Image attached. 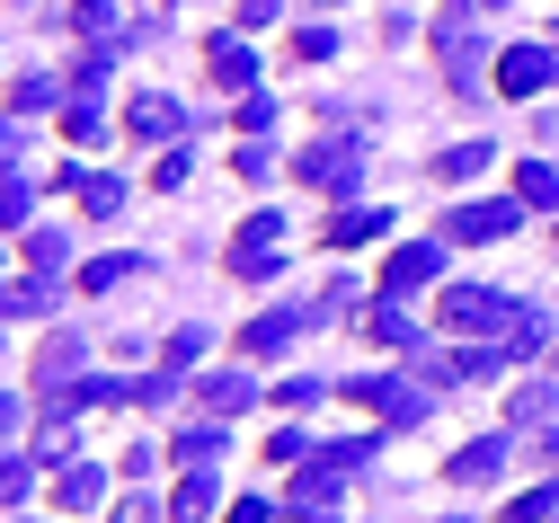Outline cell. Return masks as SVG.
Instances as JSON below:
<instances>
[{"label":"cell","instance_id":"cell-28","mask_svg":"<svg viewBox=\"0 0 559 523\" xmlns=\"http://www.w3.org/2000/svg\"><path fill=\"white\" fill-rule=\"evenodd\" d=\"M36 311H53V275H27V284L10 293V320H36Z\"/></svg>","mask_w":559,"mask_h":523},{"label":"cell","instance_id":"cell-27","mask_svg":"<svg viewBox=\"0 0 559 523\" xmlns=\"http://www.w3.org/2000/svg\"><path fill=\"white\" fill-rule=\"evenodd\" d=\"M559 514V488H524V497H507V523H550Z\"/></svg>","mask_w":559,"mask_h":523},{"label":"cell","instance_id":"cell-26","mask_svg":"<svg viewBox=\"0 0 559 523\" xmlns=\"http://www.w3.org/2000/svg\"><path fill=\"white\" fill-rule=\"evenodd\" d=\"M550 346V320L542 311H515V329H507V355H542Z\"/></svg>","mask_w":559,"mask_h":523},{"label":"cell","instance_id":"cell-7","mask_svg":"<svg viewBox=\"0 0 559 523\" xmlns=\"http://www.w3.org/2000/svg\"><path fill=\"white\" fill-rule=\"evenodd\" d=\"M124 133H143V142H178V133H187V107L160 98V90H143V98L124 107Z\"/></svg>","mask_w":559,"mask_h":523},{"label":"cell","instance_id":"cell-29","mask_svg":"<svg viewBox=\"0 0 559 523\" xmlns=\"http://www.w3.org/2000/svg\"><path fill=\"white\" fill-rule=\"evenodd\" d=\"M223 453V426H187L178 435V462H214Z\"/></svg>","mask_w":559,"mask_h":523},{"label":"cell","instance_id":"cell-19","mask_svg":"<svg viewBox=\"0 0 559 523\" xmlns=\"http://www.w3.org/2000/svg\"><path fill=\"white\" fill-rule=\"evenodd\" d=\"M382 222H391V213H373V204H346V213L329 222V249H356V240H373Z\"/></svg>","mask_w":559,"mask_h":523},{"label":"cell","instance_id":"cell-6","mask_svg":"<svg viewBox=\"0 0 559 523\" xmlns=\"http://www.w3.org/2000/svg\"><path fill=\"white\" fill-rule=\"evenodd\" d=\"M550 81H559V54H550V45H507V54H498V90H507V98H533V90H550Z\"/></svg>","mask_w":559,"mask_h":523},{"label":"cell","instance_id":"cell-13","mask_svg":"<svg viewBox=\"0 0 559 523\" xmlns=\"http://www.w3.org/2000/svg\"><path fill=\"white\" fill-rule=\"evenodd\" d=\"M329 497H337V471L311 453V471H294V488H285V506L294 514H329Z\"/></svg>","mask_w":559,"mask_h":523},{"label":"cell","instance_id":"cell-14","mask_svg":"<svg viewBox=\"0 0 559 523\" xmlns=\"http://www.w3.org/2000/svg\"><path fill=\"white\" fill-rule=\"evenodd\" d=\"M62 187L81 195V213H116L124 204V178H107V169H62Z\"/></svg>","mask_w":559,"mask_h":523},{"label":"cell","instance_id":"cell-30","mask_svg":"<svg viewBox=\"0 0 559 523\" xmlns=\"http://www.w3.org/2000/svg\"><path fill=\"white\" fill-rule=\"evenodd\" d=\"M320 462H329V471H337V479H356V471H365V462H373V443H329V453H320Z\"/></svg>","mask_w":559,"mask_h":523},{"label":"cell","instance_id":"cell-31","mask_svg":"<svg viewBox=\"0 0 559 523\" xmlns=\"http://www.w3.org/2000/svg\"><path fill=\"white\" fill-rule=\"evenodd\" d=\"M329 54H337V27H302L294 36V62H329Z\"/></svg>","mask_w":559,"mask_h":523},{"label":"cell","instance_id":"cell-15","mask_svg":"<svg viewBox=\"0 0 559 523\" xmlns=\"http://www.w3.org/2000/svg\"><path fill=\"white\" fill-rule=\"evenodd\" d=\"M81 337H45V355H36V391H62V382H72V372H81Z\"/></svg>","mask_w":559,"mask_h":523},{"label":"cell","instance_id":"cell-43","mask_svg":"<svg viewBox=\"0 0 559 523\" xmlns=\"http://www.w3.org/2000/svg\"><path fill=\"white\" fill-rule=\"evenodd\" d=\"M550 364H559V355H550Z\"/></svg>","mask_w":559,"mask_h":523},{"label":"cell","instance_id":"cell-9","mask_svg":"<svg viewBox=\"0 0 559 523\" xmlns=\"http://www.w3.org/2000/svg\"><path fill=\"white\" fill-rule=\"evenodd\" d=\"M436 240H408V249H391V266H382V293H417V284H436Z\"/></svg>","mask_w":559,"mask_h":523},{"label":"cell","instance_id":"cell-33","mask_svg":"<svg viewBox=\"0 0 559 523\" xmlns=\"http://www.w3.org/2000/svg\"><path fill=\"white\" fill-rule=\"evenodd\" d=\"M27 266H36V275H62V240H53V231H27Z\"/></svg>","mask_w":559,"mask_h":523},{"label":"cell","instance_id":"cell-22","mask_svg":"<svg viewBox=\"0 0 559 523\" xmlns=\"http://www.w3.org/2000/svg\"><path fill=\"white\" fill-rule=\"evenodd\" d=\"M507 426H533V435H542V426H550V382H524V391L507 400Z\"/></svg>","mask_w":559,"mask_h":523},{"label":"cell","instance_id":"cell-42","mask_svg":"<svg viewBox=\"0 0 559 523\" xmlns=\"http://www.w3.org/2000/svg\"><path fill=\"white\" fill-rule=\"evenodd\" d=\"M479 10H507V0H479Z\"/></svg>","mask_w":559,"mask_h":523},{"label":"cell","instance_id":"cell-32","mask_svg":"<svg viewBox=\"0 0 559 523\" xmlns=\"http://www.w3.org/2000/svg\"><path fill=\"white\" fill-rule=\"evenodd\" d=\"M53 98H62L53 81H19V90H10V116H36V107H53Z\"/></svg>","mask_w":559,"mask_h":523},{"label":"cell","instance_id":"cell-17","mask_svg":"<svg viewBox=\"0 0 559 523\" xmlns=\"http://www.w3.org/2000/svg\"><path fill=\"white\" fill-rule=\"evenodd\" d=\"M214 497H223V488H214V471L195 462V471L178 479V497H169V514H178V523H204V514H214Z\"/></svg>","mask_w":559,"mask_h":523},{"label":"cell","instance_id":"cell-24","mask_svg":"<svg viewBox=\"0 0 559 523\" xmlns=\"http://www.w3.org/2000/svg\"><path fill=\"white\" fill-rule=\"evenodd\" d=\"M479 169H488V142H453V152L436 161V178H444V187H453V178H479Z\"/></svg>","mask_w":559,"mask_h":523},{"label":"cell","instance_id":"cell-20","mask_svg":"<svg viewBox=\"0 0 559 523\" xmlns=\"http://www.w3.org/2000/svg\"><path fill=\"white\" fill-rule=\"evenodd\" d=\"M515 195H524L533 213H559V169H542V161H524V169H515Z\"/></svg>","mask_w":559,"mask_h":523},{"label":"cell","instance_id":"cell-11","mask_svg":"<svg viewBox=\"0 0 559 523\" xmlns=\"http://www.w3.org/2000/svg\"><path fill=\"white\" fill-rule=\"evenodd\" d=\"M204 71H214L223 90H249V81H258V54H249L240 36H214V45H204Z\"/></svg>","mask_w":559,"mask_h":523},{"label":"cell","instance_id":"cell-8","mask_svg":"<svg viewBox=\"0 0 559 523\" xmlns=\"http://www.w3.org/2000/svg\"><path fill=\"white\" fill-rule=\"evenodd\" d=\"M436 54H444V71H453V90H479V54H488V45H479L462 19H444V27H436Z\"/></svg>","mask_w":559,"mask_h":523},{"label":"cell","instance_id":"cell-40","mask_svg":"<svg viewBox=\"0 0 559 523\" xmlns=\"http://www.w3.org/2000/svg\"><path fill=\"white\" fill-rule=\"evenodd\" d=\"M275 19V0H240V27H266Z\"/></svg>","mask_w":559,"mask_h":523},{"label":"cell","instance_id":"cell-16","mask_svg":"<svg viewBox=\"0 0 559 523\" xmlns=\"http://www.w3.org/2000/svg\"><path fill=\"white\" fill-rule=\"evenodd\" d=\"M204 408H214V417H240L249 400H258V382H249V372H204V391H195Z\"/></svg>","mask_w":559,"mask_h":523},{"label":"cell","instance_id":"cell-38","mask_svg":"<svg viewBox=\"0 0 559 523\" xmlns=\"http://www.w3.org/2000/svg\"><path fill=\"white\" fill-rule=\"evenodd\" d=\"M116 275H124V258H90V266H81V284H90V293H107Z\"/></svg>","mask_w":559,"mask_h":523},{"label":"cell","instance_id":"cell-2","mask_svg":"<svg viewBox=\"0 0 559 523\" xmlns=\"http://www.w3.org/2000/svg\"><path fill=\"white\" fill-rule=\"evenodd\" d=\"M275 249H285V213H249L240 231H231V275H249V284H266L275 266H285V258H275Z\"/></svg>","mask_w":559,"mask_h":523},{"label":"cell","instance_id":"cell-36","mask_svg":"<svg viewBox=\"0 0 559 523\" xmlns=\"http://www.w3.org/2000/svg\"><path fill=\"white\" fill-rule=\"evenodd\" d=\"M0 471H10V479H0V488H10V506H19V497H27V479H36V462H27V453H10V462H0Z\"/></svg>","mask_w":559,"mask_h":523},{"label":"cell","instance_id":"cell-1","mask_svg":"<svg viewBox=\"0 0 559 523\" xmlns=\"http://www.w3.org/2000/svg\"><path fill=\"white\" fill-rule=\"evenodd\" d=\"M294 169H302V187H320V195H346V187L365 178V142H356V133H337V142H311V152H302Z\"/></svg>","mask_w":559,"mask_h":523},{"label":"cell","instance_id":"cell-37","mask_svg":"<svg viewBox=\"0 0 559 523\" xmlns=\"http://www.w3.org/2000/svg\"><path fill=\"white\" fill-rule=\"evenodd\" d=\"M266 124H275V107H266V98H240V133H249V142H258V133H266Z\"/></svg>","mask_w":559,"mask_h":523},{"label":"cell","instance_id":"cell-12","mask_svg":"<svg viewBox=\"0 0 559 523\" xmlns=\"http://www.w3.org/2000/svg\"><path fill=\"white\" fill-rule=\"evenodd\" d=\"M294 329H302V311H258V320L240 329V355H285Z\"/></svg>","mask_w":559,"mask_h":523},{"label":"cell","instance_id":"cell-39","mask_svg":"<svg viewBox=\"0 0 559 523\" xmlns=\"http://www.w3.org/2000/svg\"><path fill=\"white\" fill-rule=\"evenodd\" d=\"M107 523H152V497H124V506H116Z\"/></svg>","mask_w":559,"mask_h":523},{"label":"cell","instance_id":"cell-34","mask_svg":"<svg viewBox=\"0 0 559 523\" xmlns=\"http://www.w3.org/2000/svg\"><path fill=\"white\" fill-rule=\"evenodd\" d=\"M195 355H204V329H178V337H169V355H160V364H169V372H187V364H195Z\"/></svg>","mask_w":559,"mask_h":523},{"label":"cell","instance_id":"cell-4","mask_svg":"<svg viewBox=\"0 0 559 523\" xmlns=\"http://www.w3.org/2000/svg\"><path fill=\"white\" fill-rule=\"evenodd\" d=\"M444 329H515V302L507 293H488V284H444Z\"/></svg>","mask_w":559,"mask_h":523},{"label":"cell","instance_id":"cell-10","mask_svg":"<svg viewBox=\"0 0 559 523\" xmlns=\"http://www.w3.org/2000/svg\"><path fill=\"white\" fill-rule=\"evenodd\" d=\"M444 471H453V488H488V479L507 471V443H498V435H479V443H462Z\"/></svg>","mask_w":559,"mask_h":523},{"label":"cell","instance_id":"cell-25","mask_svg":"<svg viewBox=\"0 0 559 523\" xmlns=\"http://www.w3.org/2000/svg\"><path fill=\"white\" fill-rule=\"evenodd\" d=\"M62 133H72V142H107V116H98V98H72V107H62Z\"/></svg>","mask_w":559,"mask_h":523},{"label":"cell","instance_id":"cell-21","mask_svg":"<svg viewBox=\"0 0 559 523\" xmlns=\"http://www.w3.org/2000/svg\"><path fill=\"white\" fill-rule=\"evenodd\" d=\"M365 337H382V346H408V355H417V320H408V311H391V293L373 302V329H365Z\"/></svg>","mask_w":559,"mask_h":523},{"label":"cell","instance_id":"cell-5","mask_svg":"<svg viewBox=\"0 0 559 523\" xmlns=\"http://www.w3.org/2000/svg\"><path fill=\"white\" fill-rule=\"evenodd\" d=\"M524 213H533L524 195H498V204H462V213L444 222V231H453L462 249H488V240H507V231H515V222H524Z\"/></svg>","mask_w":559,"mask_h":523},{"label":"cell","instance_id":"cell-18","mask_svg":"<svg viewBox=\"0 0 559 523\" xmlns=\"http://www.w3.org/2000/svg\"><path fill=\"white\" fill-rule=\"evenodd\" d=\"M53 497H62V514H98V462H72L53 479Z\"/></svg>","mask_w":559,"mask_h":523},{"label":"cell","instance_id":"cell-23","mask_svg":"<svg viewBox=\"0 0 559 523\" xmlns=\"http://www.w3.org/2000/svg\"><path fill=\"white\" fill-rule=\"evenodd\" d=\"M72 19H81L90 45H116V0H72Z\"/></svg>","mask_w":559,"mask_h":523},{"label":"cell","instance_id":"cell-35","mask_svg":"<svg viewBox=\"0 0 559 523\" xmlns=\"http://www.w3.org/2000/svg\"><path fill=\"white\" fill-rule=\"evenodd\" d=\"M275 400H285V408H320L329 391H320V382H311V372H302V382H285V391H275Z\"/></svg>","mask_w":559,"mask_h":523},{"label":"cell","instance_id":"cell-41","mask_svg":"<svg viewBox=\"0 0 559 523\" xmlns=\"http://www.w3.org/2000/svg\"><path fill=\"white\" fill-rule=\"evenodd\" d=\"M231 523H266V497H240V506H231Z\"/></svg>","mask_w":559,"mask_h":523},{"label":"cell","instance_id":"cell-3","mask_svg":"<svg viewBox=\"0 0 559 523\" xmlns=\"http://www.w3.org/2000/svg\"><path fill=\"white\" fill-rule=\"evenodd\" d=\"M346 400L373 408L382 426H417V417H427V391H417V382H391V372H365V382H346Z\"/></svg>","mask_w":559,"mask_h":523}]
</instances>
